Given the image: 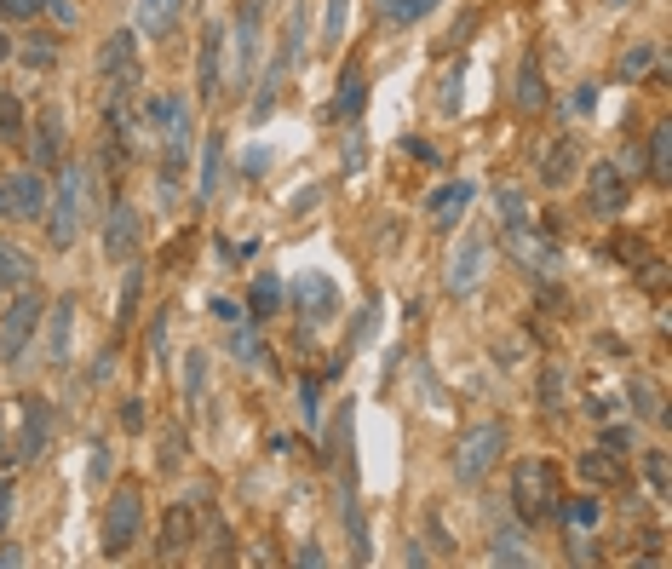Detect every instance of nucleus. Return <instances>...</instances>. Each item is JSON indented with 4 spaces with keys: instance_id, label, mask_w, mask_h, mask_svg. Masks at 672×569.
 Wrapping results in <instances>:
<instances>
[{
    "instance_id": "obj_1",
    "label": "nucleus",
    "mask_w": 672,
    "mask_h": 569,
    "mask_svg": "<svg viewBox=\"0 0 672 569\" xmlns=\"http://www.w3.org/2000/svg\"><path fill=\"white\" fill-rule=\"evenodd\" d=\"M511 501H518V518L523 524H546V518L564 512V494H557V478L546 460H518V471H511Z\"/></svg>"
},
{
    "instance_id": "obj_2",
    "label": "nucleus",
    "mask_w": 672,
    "mask_h": 569,
    "mask_svg": "<svg viewBox=\"0 0 672 569\" xmlns=\"http://www.w3.org/2000/svg\"><path fill=\"white\" fill-rule=\"evenodd\" d=\"M500 449H506V426H494V420H488V426H471L466 438L455 443V478L460 483H483L488 466L500 460Z\"/></svg>"
},
{
    "instance_id": "obj_3",
    "label": "nucleus",
    "mask_w": 672,
    "mask_h": 569,
    "mask_svg": "<svg viewBox=\"0 0 672 569\" xmlns=\"http://www.w3.org/2000/svg\"><path fill=\"white\" fill-rule=\"evenodd\" d=\"M81 208H87V173L81 167H64V178H58V202H52V248H69L81 230Z\"/></svg>"
},
{
    "instance_id": "obj_4",
    "label": "nucleus",
    "mask_w": 672,
    "mask_h": 569,
    "mask_svg": "<svg viewBox=\"0 0 672 569\" xmlns=\"http://www.w3.org/2000/svg\"><path fill=\"white\" fill-rule=\"evenodd\" d=\"M138 524H144V494L127 483V489H115V501H109V512H104V552L109 558H121V552L132 547Z\"/></svg>"
},
{
    "instance_id": "obj_5",
    "label": "nucleus",
    "mask_w": 672,
    "mask_h": 569,
    "mask_svg": "<svg viewBox=\"0 0 672 569\" xmlns=\"http://www.w3.org/2000/svg\"><path fill=\"white\" fill-rule=\"evenodd\" d=\"M225 23H207L202 29V52H195V99H218V81H225Z\"/></svg>"
},
{
    "instance_id": "obj_6",
    "label": "nucleus",
    "mask_w": 672,
    "mask_h": 569,
    "mask_svg": "<svg viewBox=\"0 0 672 569\" xmlns=\"http://www.w3.org/2000/svg\"><path fill=\"white\" fill-rule=\"evenodd\" d=\"M293 294H299V305H304V317H311V322H334L339 317V282L328 271H304Z\"/></svg>"
},
{
    "instance_id": "obj_7",
    "label": "nucleus",
    "mask_w": 672,
    "mask_h": 569,
    "mask_svg": "<svg viewBox=\"0 0 672 569\" xmlns=\"http://www.w3.org/2000/svg\"><path fill=\"white\" fill-rule=\"evenodd\" d=\"M483 271H488V241L466 236L455 248V259H448V294H471V288L483 282Z\"/></svg>"
},
{
    "instance_id": "obj_8",
    "label": "nucleus",
    "mask_w": 672,
    "mask_h": 569,
    "mask_svg": "<svg viewBox=\"0 0 672 569\" xmlns=\"http://www.w3.org/2000/svg\"><path fill=\"white\" fill-rule=\"evenodd\" d=\"M150 115L162 121V132H167V167H178L185 150H190V99H155Z\"/></svg>"
},
{
    "instance_id": "obj_9",
    "label": "nucleus",
    "mask_w": 672,
    "mask_h": 569,
    "mask_svg": "<svg viewBox=\"0 0 672 569\" xmlns=\"http://www.w3.org/2000/svg\"><path fill=\"white\" fill-rule=\"evenodd\" d=\"M253 58H259V0H241L236 6V81L253 75Z\"/></svg>"
},
{
    "instance_id": "obj_10",
    "label": "nucleus",
    "mask_w": 672,
    "mask_h": 569,
    "mask_svg": "<svg viewBox=\"0 0 672 569\" xmlns=\"http://www.w3.org/2000/svg\"><path fill=\"white\" fill-rule=\"evenodd\" d=\"M132 248H138V213H132L127 202H115V208H109V225H104V253L109 259H127Z\"/></svg>"
},
{
    "instance_id": "obj_11",
    "label": "nucleus",
    "mask_w": 672,
    "mask_h": 569,
    "mask_svg": "<svg viewBox=\"0 0 672 569\" xmlns=\"http://www.w3.org/2000/svg\"><path fill=\"white\" fill-rule=\"evenodd\" d=\"M586 190H592V208L597 213H621V202H627V178H621V167H592V178H586Z\"/></svg>"
},
{
    "instance_id": "obj_12",
    "label": "nucleus",
    "mask_w": 672,
    "mask_h": 569,
    "mask_svg": "<svg viewBox=\"0 0 672 569\" xmlns=\"http://www.w3.org/2000/svg\"><path fill=\"white\" fill-rule=\"evenodd\" d=\"M35 322H41V299H35V294H23L18 305L6 311V357H18V351H23V340L35 334Z\"/></svg>"
},
{
    "instance_id": "obj_13",
    "label": "nucleus",
    "mask_w": 672,
    "mask_h": 569,
    "mask_svg": "<svg viewBox=\"0 0 672 569\" xmlns=\"http://www.w3.org/2000/svg\"><path fill=\"white\" fill-rule=\"evenodd\" d=\"M518 110L523 115H534V110H546V69H541V58H523V69H518Z\"/></svg>"
},
{
    "instance_id": "obj_14",
    "label": "nucleus",
    "mask_w": 672,
    "mask_h": 569,
    "mask_svg": "<svg viewBox=\"0 0 672 569\" xmlns=\"http://www.w3.org/2000/svg\"><path fill=\"white\" fill-rule=\"evenodd\" d=\"M362 104H368V75H362V69L351 64L345 75H339V99H334V115H339V121H357V115H362Z\"/></svg>"
},
{
    "instance_id": "obj_15",
    "label": "nucleus",
    "mask_w": 672,
    "mask_h": 569,
    "mask_svg": "<svg viewBox=\"0 0 672 569\" xmlns=\"http://www.w3.org/2000/svg\"><path fill=\"white\" fill-rule=\"evenodd\" d=\"M132 52H138V35H132V29H115L104 41V52H98V69H104V75H121V69H132Z\"/></svg>"
},
{
    "instance_id": "obj_16",
    "label": "nucleus",
    "mask_w": 672,
    "mask_h": 569,
    "mask_svg": "<svg viewBox=\"0 0 672 569\" xmlns=\"http://www.w3.org/2000/svg\"><path fill=\"white\" fill-rule=\"evenodd\" d=\"M466 202H471V178H455L448 190H437L431 196V213H437V225H460V213H466Z\"/></svg>"
},
{
    "instance_id": "obj_17",
    "label": "nucleus",
    "mask_w": 672,
    "mask_h": 569,
    "mask_svg": "<svg viewBox=\"0 0 672 569\" xmlns=\"http://www.w3.org/2000/svg\"><path fill=\"white\" fill-rule=\"evenodd\" d=\"M299 52H304V0L288 12V29H282V52H276V75H288L293 64H299Z\"/></svg>"
},
{
    "instance_id": "obj_18",
    "label": "nucleus",
    "mask_w": 672,
    "mask_h": 569,
    "mask_svg": "<svg viewBox=\"0 0 672 569\" xmlns=\"http://www.w3.org/2000/svg\"><path fill=\"white\" fill-rule=\"evenodd\" d=\"M185 12V0H138V29L144 35H167Z\"/></svg>"
},
{
    "instance_id": "obj_19",
    "label": "nucleus",
    "mask_w": 672,
    "mask_h": 569,
    "mask_svg": "<svg viewBox=\"0 0 672 569\" xmlns=\"http://www.w3.org/2000/svg\"><path fill=\"white\" fill-rule=\"evenodd\" d=\"M569 173H575V138H557L552 144V155L541 162V185H569Z\"/></svg>"
},
{
    "instance_id": "obj_20",
    "label": "nucleus",
    "mask_w": 672,
    "mask_h": 569,
    "mask_svg": "<svg viewBox=\"0 0 672 569\" xmlns=\"http://www.w3.org/2000/svg\"><path fill=\"white\" fill-rule=\"evenodd\" d=\"M248 311H253L259 322L282 311V276H276V271H265L259 282H253V294H248Z\"/></svg>"
},
{
    "instance_id": "obj_21",
    "label": "nucleus",
    "mask_w": 672,
    "mask_h": 569,
    "mask_svg": "<svg viewBox=\"0 0 672 569\" xmlns=\"http://www.w3.org/2000/svg\"><path fill=\"white\" fill-rule=\"evenodd\" d=\"M58 155H64V115L46 110L41 115V144H35V162H41V167H58Z\"/></svg>"
},
{
    "instance_id": "obj_22",
    "label": "nucleus",
    "mask_w": 672,
    "mask_h": 569,
    "mask_svg": "<svg viewBox=\"0 0 672 569\" xmlns=\"http://www.w3.org/2000/svg\"><path fill=\"white\" fill-rule=\"evenodd\" d=\"M12 202H18L23 219H35V213L46 208V185H41L35 173H18V178H12Z\"/></svg>"
},
{
    "instance_id": "obj_23",
    "label": "nucleus",
    "mask_w": 672,
    "mask_h": 569,
    "mask_svg": "<svg viewBox=\"0 0 672 569\" xmlns=\"http://www.w3.org/2000/svg\"><path fill=\"white\" fill-rule=\"evenodd\" d=\"M511 248H518V259L529 265V271H557V253L552 248H534V241H529V225L511 230Z\"/></svg>"
},
{
    "instance_id": "obj_24",
    "label": "nucleus",
    "mask_w": 672,
    "mask_h": 569,
    "mask_svg": "<svg viewBox=\"0 0 672 569\" xmlns=\"http://www.w3.org/2000/svg\"><path fill=\"white\" fill-rule=\"evenodd\" d=\"M46 449V403H29V415H23V454H41Z\"/></svg>"
},
{
    "instance_id": "obj_25",
    "label": "nucleus",
    "mask_w": 672,
    "mask_h": 569,
    "mask_svg": "<svg viewBox=\"0 0 672 569\" xmlns=\"http://www.w3.org/2000/svg\"><path fill=\"white\" fill-rule=\"evenodd\" d=\"M667 150H672V127H655L650 132V178H655V185H667V173H672Z\"/></svg>"
},
{
    "instance_id": "obj_26",
    "label": "nucleus",
    "mask_w": 672,
    "mask_h": 569,
    "mask_svg": "<svg viewBox=\"0 0 672 569\" xmlns=\"http://www.w3.org/2000/svg\"><path fill=\"white\" fill-rule=\"evenodd\" d=\"M650 58H655V46H650V41L627 46V52H621V64H615V75H621V81H638L644 69H650Z\"/></svg>"
},
{
    "instance_id": "obj_27",
    "label": "nucleus",
    "mask_w": 672,
    "mask_h": 569,
    "mask_svg": "<svg viewBox=\"0 0 672 569\" xmlns=\"http://www.w3.org/2000/svg\"><path fill=\"white\" fill-rule=\"evenodd\" d=\"M69 311H75V299H58V311H52V357L58 362L69 357Z\"/></svg>"
},
{
    "instance_id": "obj_28",
    "label": "nucleus",
    "mask_w": 672,
    "mask_h": 569,
    "mask_svg": "<svg viewBox=\"0 0 672 569\" xmlns=\"http://www.w3.org/2000/svg\"><path fill=\"white\" fill-rule=\"evenodd\" d=\"M581 478H592V483H621V466H615V460H604V449H592V454H581Z\"/></svg>"
},
{
    "instance_id": "obj_29",
    "label": "nucleus",
    "mask_w": 672,
    "mask_h": 569,
    "mask_svg": "<svg viewBox=\"0 0 672 569\" xmlns=\"http://www.w3.org/2000/svg\"><path fill=\"white\" fill-rule=\"evenodd\" d=\"M138 294H144V271L132 265V271H127V288H121V305H115L121 328H127V322H132V311H138Z\"/></svg>"
},
{
    "instance_id": "obj_30",
    "label": "nucleus",
    "mask_w": 672,
    "mask_h": 569,
    "mask_svg": "<svg viewBox=\"0 0 672 569\" xmlns=\"http://www.w3.org/2000/svg\"><path fill=\"white\" fill-rule=\"evenodd\" d=\"M195 190H202V202L218 190V138H207V150H202V178H195Z\"/></svg>"
},
{
    "instance_id": "obj_31",
    "label": "nucleus",
    "mask_w": 672,
    "mask_h": 569,
    "mask_svg": "<svg viewBox=\"0 0 672 569\" xmlns=\"http://www.w3.org/2000/svg\"><path fill=\"white\" fill-rule=\"evenodd\" d=\"M488 558H500V564H529V552H523L518 529H500V535H494V552H488Z\"/></svg>"
},
{
    "instance_id": "obj_32",
    "label": "nucleus",
    "mask_w": 672,
    "mask_h": 569,
    "mask_svg": "<svg viewBox=\"0 0 672 569\" xmlns=\"http://www.w3.org/2000/svg\"><path fill=\"white\" fill-rule=\"evenodd\" d=\"M500 213H506V230H523V225H529V202H523L518 196V190H500Z\"/></svg>"
},
{
    "instance_id": "obj_33",
    "label": "nucleus",
    "mask_w": 672,
    "mask_h": 569,
    "mask_svg": "<svg viewBox=\"0 0 672 569\" xmlns=\"http://www.w3.org/2000/svg\"><path fill=\"white\" fill-rule=\"evenodd\" d=\"M632 403H638L644 420H661V391H655L650 380H632Z\"/></svg>"
},
{
    "instance_id": "obj_34",
    "label": "nucleus",
    "mask_w": 672,
    "mask_h": 569,
    "mask_svg": "<svg viewBox=\"0 0 672 569\" xmlns=\"http://www.w3.org/2000/svg\"><path fill=\"white\" fill-rule=\"evenodd\" d=\"M0 138H6V144H18V138H23V110L6 99V92H0Z\"/></svg>"
},
{
    "instance_id": "obj_35",
    "label": "nucleus",
    "mask_w": 672,
    "mask_h": 569,
    "mask_svg": "<svg viewBox=\"0 0 672 569\" xmlns=\"http://www.w3.org/2000/svg\"><path fill=\"white\" fill-rule=\"evenodd\" d=\"M23 276H29V259H23L18 248H6V241H0V282H23Z\"/></svg>"
},
{
    "instance_id": "obj_36",
    "label": "nucleus",
    "mask_w": 672,
    "mask_h": 569,
    "mask_svg": "<svg viewBox=\"0 0 672 569\" xmlns=\"http://www.w3.org/2000/svg\"><path fill=\"white\" fill-rule=\"evenodd\" d=\"M597 518H604V506H597L592 494H581V501H569V524H575V529H592Z\"/></svg>"
},
{
    "instance_id": "obj_37",
    "label": "nucleus",
    "mask_w": 672,
    "mask_h": 569,
    "mask_svg": "<svg viewBox=\"0 0 672 569\" xmlns=\"http://www.w3.org/2000/svg\"><path fill=\"white\" fill-rule=\"evenodd\" d=\"M322 41L339 46L345 41V0H328V23H322Z\"/></svg>"
},
{
    "instance_id": "obj_38",
    "label": "nucleus",
    "mask_w": 672,
    "mask_h": 569,
    "mask_svg": "<svg viewBox=\"0 0 672 569\" xmlns=\"http://www.w3.org/2000/svg\"><path fill=\"white\" fill-rule=\"evenodd\" d=\"M431 6H437V0H385V12H391L397 23H414V18H425Z\"/></svg>"
},
{
    "instance_id": "obj_39",
    "label": "nucleus",
    "mask_w": 672,
    "mask_h": 569,
    "mask_svg": "<svg viewBox=\"0 0 672 569\" xmlns=\"http://www.w3.org/2000/svg\"><path fill=\"white\" fill-rule=\"evenodd\" d=\"M230 351H236V357H248L253 368H259V362H265V368H271V351H265L259 340H253V334H236V340H230Z\"/></svg>"
},
{
    "instance_id": "obj_40",
    "label": "nucleus",
    "mask_w": 672,
    "mask_h": 569,
    "mask_svg": "<svg viewBox=\"0 0 672 569\" xmlns=\"http://www.w3.org/2000/svg\"><path fill=\"white\" fill-rule=\"evenodd\" d=\"M167 547L162 552H178V547H185V541H190V512H178V518H167Z\"/></svg>"
},
{
    "instance_id": "obj_41",
    "label": "nucleus",
    "mask_w": 672,
    "mask_h": 569,
    "mask_svg": "<svg viewBox=\"0 0 672 569\" xmlns=\"http://www.w3.org/2000/svg\"><path fill=\"white\" fill-rule=\"evenodd\" d=\"M202 374H207V357H202V351H190V362H185V385H190V397L202 391Z\"/></svg>"
},
{
    "instance_id": "obj_42",
    "label": "nucleus",
    "mask_w": 672,
    "mask_h": 569,
    "mask_svg": "<svg viewBox=\"0 0 672 569\" xmlns=\"http://www.w3.org/2000/svg\"><path fill=\"white\" fill-rule=\"evenodd\" d=\"M644 471H650V483H655V489L667 494V454H661V449H655L650 460H644Z\"/></svg>"
},
{
    "instance_id": "obj_43",
    "label": "nucleus",
    "mask_w": 672,
    "mask_h": 569,
    "mask_svg": "<svg viewBox=\"0 0 672 569\" xmlns=\"http://www.w3.org/2000/svg\"><path fill=\"white\" fill-rule=\"evenodd\" d=\"M299 403H304V420H311V426H316V420H322V408H316V403H322V397H316V385H311V380L299 385Z\"/></svg>"
},
{
    "instance_id": "obj_44",
    "label": "nucleus",
    "mask_w": 672,
    "mask_h": 569,
    "mask_svg": "<svg viewBox=\"0 0 672 569\" xmlns=\"http://www.w3.org/2000/svg\"><path fill=\"white\" fill-rule=\"evenodd\" d=\"M213 317H218V322H230V328H236V322H241V305H236V299H213Z\"/></svg>"
},
{
    "instance_id": "obj_45",
    "label": "nucleus",
    "mask_w": 672,
    "mask_h": 569,
    "mask_svg": "<svg viewBox=\"0 0 672 569\" xmlns=\"http://www.w3.org/2000/svg\"><path fill=\"white\" fill-rule=\"evenodd\" d=\"M104 478H109V449L92 443V483H104Z\"/></svg>"
},
{
    "instance_id": "obj_46",
    "label": "nucleus",
    "mask_w": 672,
    "mask_h": 569,
    "mask_svg": "<svg viewBox=\"0 0 672 569\" xmlns=\"http://www.w3.org/2000/svg\"><path fill=\"white\" fill-rule=\"evenodd\" d=\"M121 426L138 431V426H144V403H121Z\"/></svg>"
},
{
    "instance_id": "obj_47",
    "label": "nucleus",
    "mask_w": 672,
    "mask_h": 569,
    "mask_svg": "<svg viewBox=\"0 0 672 569\" xmlns=\"http://www.w3.org/2000/svg\"><path fill=\"white\" fill-rule=\"evenodd\" d=\"M178 460H185V443H178V438H167V443H162V466H167V471H173V466H178Z\"/></svg>"
},
{
    "instance_id": "obj_48",
    "label": "nucleus",
    "mask_w": 672,
    "mask_h": 569,
    "mask_svg": "<svg viewBox=\"0 0 672 569\" xmlns=\"http://www.w3.org/2000/svg\"><path fill=\"white\" fill-rule=\"evenodd\" d=\"M592 104H597V87H592V81H581V92H575V110H581V115H592Z\"/></svg>"
},
{
    "instance_id": "obj_49",
    "label": "nucleus",
    "mask_w": 672,
    "mask_h": 569,
    "mask_svg": "<svg viewBox=\"0 0 672 569\" xmlns=\"http://www.w3.org/2000/svg\"><path fill=\"white\" fill-rule=\"evenodd\" d=\"M6 6H12V12H18V18H35V12H41V6H46V0H6Z\"/></svg>"
},
{
    "instance_id": "obj_50",
    "label": "nucleus",
    "mask_w": 672,
    "mask_h": 569,
    "mask_svg": "<svg viewBox=\"0 0 672 569\" xmlns=\"http://www.w3.org/2000/svg\"><path fill=\"white\" fill-rule=\"evenodd\" d=\"M23 58H29V64H41V69H52V46H29Z\"/></svg>"
},
{
    "instance_id": "obj_51",
    "label": "nucleus",
    "mask_w": 672,
    "mask_h": 569,
    "mask_svg": "<svg viewBox=\"0 0 672 569\" xmlns=\"http://www.w3.org/2000/svg\"><path fill=\"white\" fill-rule=\"evenodd\" d=\"M6 512H12V494H0V524H6Z\"/></svg>"
},
{
    "instance_id": "obj_52",
    "label": "nucleus",
    "mask_w": 672,
    "mask_h": 569,
    "mask_svg": "<svg viewBox=\"0 0 672 569\" xmlns=\"http://www.w3.org/2000/svg\"><path fill=\"white\" fill-rule=\"evenodd\" d=\"M6 52H12V46H6V35H0V58H6Z\"/></svg>"
}]
</instances>
